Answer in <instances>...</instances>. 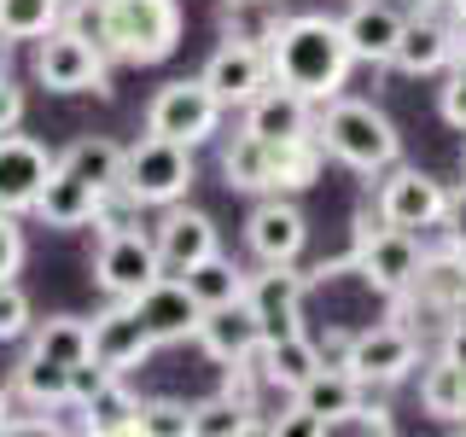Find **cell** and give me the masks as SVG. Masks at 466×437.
I'll return each instance as SVG.
<instances>
[{
	"instance_id": "obj_37",
	"label": "cell",
	"mask_w": 466,
	"mask_h": 437,
	"mask_svg": "<svg viewBox=\"0 0 466 437\" xmlns=\"http://www.w3.org/2000/svg\"><path fill=\"white\" fill-rule=\"evenodd\" d=\"M390 432H397V420L385 402H373V391L356 408H344L339 420H327V437H390Z\"/></svg>"
},
{
	"instance_id": "obj_38",
	"label": "cell",
	"mask_w": 466,
	"mask_h": 437,
	"mask_svg": "<svg viewBox=\"0 0 466 437\" xmlns=\"http://www.w3.org/2000/svg\"><path fill=\"white\" fill-rule=\"evenodd\" d=\"M140 437H193V402H175V397L140 402Z\"/></svg>"
},
{
	"instance_id": "obj_9",
	"label": "cell",
	"mask_w": 466,
	"mask_h": 437,
	"mask_svg": "<svg viewBox=\"0 0 466 437\" xmlns=\"http://www.w3.org/2000/svg\"><path fill=\"white\" fill-rule=\"evenodd\" d=\"M373 210L385 216L390 228H408V233H426V228H443V210H449V187L431 181L426 169L414 164H390L379 169V193H373Z\"/></svg>"
},
{
	"instance_id": "obj_45",
	"label": "cell",
	"mask_w": 466,
	"mask_h": 437,
	"mask_svg": "<svg viewBox=\"0 0 466 437\" xmlns=\"http://www.w3.org/2000/svg\"><path fill=\"white\" fill-rule=\"evenodd\" d=\"M443 239L466 251V181L455 187V193H449V210H443Z\"/></svg>"
},
{
	"instance_id": "obj_28",
	"label": "cell",
	"mask_w": 466,
	"mask_h": 437,
	"mask_svg": "<svg viewBox=\"0 0 466 437\" xmlns=\"http://www.w3.org/2000/svg\"><path fill=\"white\" fill-rule=\"evenodd\" d=\"M12 397H24L35 414H58V408L70 402V368H58V361L24 350L18 368H12Z\"/></svg>"
},
{
	"instance_id": "obj_34",
	"label": "cell",
	"mask_w": 466,
	"mask_h": 437,
	"mask_svg": "<svg viewBox=\"0 0 466 437\" xmlns=\"http://www.w3.org/2000/svg\"><path fill=\"white\" fill-rule=\"evenodd\" d=\"M222 181L233 193H268V140H257L251 128H239L222 146Z\"/></svg>"
},
{
	"instance_id": "obj_3",
	"label": "cell",
	"mask_w": 466,
	"mask_h": 437,
	"mask_svg": "<svg viewBox=\"0 0 466 437\" xmlns=\"http://www.w3.org/2000/svg\"><path fill=\"white\" fill-rule=\"evenodd\" d=\"M315 140L327 146V158H339V164L356 169V175H379L402 158L397 123L379 106H368V99H344V94L315 111Z\"/></svg>"
},
{
	"instance_id": "obj_23",
	"label": "cell",
	"mask_w": 466,
	"mask_h": 437,
	"mask_svg": "<svg viewBox=\"0 0 466 437\" xmlns=\"http://www.w3.org/2000/svg\"><path fill=\"white\" fill-rule=\"evenodd\" d=\"M76 414V432H94V437H140V397L123 385V373L106 379L87 402H65Z\"/></svg>"
},
{
	"instance_id": "obj_5",
	"label": "cell",
	"mask_w": 466,
	"mask_h": 437,
	"mask_svg": "<svg viewBox=\"0 0 466 437\" xmlns=\"http://www.w3.org/2000/svg\"><path fill=\"white\" fill-rule=\"evenodd\" d=\"M198 181V164H193V146L181 140H164V135H140L135 146H123V181L146 210H164V204L187 198V187Z\"/></svg>"
},
{
	"instance_id": "obj_51",
	"label": "cell",
	"mask_w": 466,
	"mask_h": 437,
	"mask_svg": "<svg viewBox=\"0 0 466 437\" xmlns=\"http://www.w3.org/2000/svg\"><path fill=\"white\" fill-rule=\"evenodd\" d=\"M58 6H70V0H58Z\"/></svg>"
},
{
	"instance_id": "obj_16",
	"label": "cell",
	"mask_w": 466,
	"mask_h": 437,
	"mask_svg": "<svg viewBox=\"0 0 466 437\" xmlns=\"http://www.w3.org/2000/svg\"><path fill=\"white\" fill-rule=\"evenodd\" d=\"M303 239H309V222H303V210L286 193H268L245 216V251L257 262H298Z\"/></svg>"
},
{
	"instance_id": "obj_15",
	"label": "cell",
	"mask_w": 466,
	"mask_h": 437,
	"mask_svg": "<svg viewBox=\"0 0 466 437\" xmlns=\"http://www.w3.org/2000/svg\"><path fill=\"white\" fill-rule=\"evenodd\" d=\"M53 164H58V158L41 140L18 135V128L0 135V210H12V216L35 210V198H41V187H47Z\"/></svg>"
},
{
	"instance_id": "obj_32",
	"label": "cell",
	"mask_w": 466,
	"mask_h": 437,
	"mask_svg": "<svg viewBox=\"0 0 466 437\" xmlns=\"http://www.w3.org/2000/svg\"><path fill=\"white\" fill-rule=\"evenodd\" d=\"M58 164H65L70 175H82L87 187H116L123 181V146L116 140H106V135H82V140H70L65 152H58Z\"/></svg>"
},
{
	"instance_id": "obj_18",
	"label": "cell",
	"mask_w": 466,
	"mask_h": 437,
	"mask_svg": "<svg viewBox=\"0 0 466 437\" xmlns=\"http://www.w3.org/2000/svg\"><path fill=\"white\" fill-rule=\"evenodd\" d=\"M245 128L257 140H298V135H315V99H303L298 87L286 82H268L262 94L245 106Z\"/></svg>"
},
{
	"instance_id": "obj_29",
	"label": "cell",
	"mask_w": 466,
	"mask_h": 437,
	"mask_svg": "<svg viewBox=\"0 0 466 437\" xmlns=\"http://www.w3.org/2000/svg\"><path fill=\"white\" fill-rule=\"evenodd\" d=\"M24 350L58 361V368H76V361L94 356V327H87L82 315H47V320H35V327H29V344Z\"/></svg>"
},
{
	"instance_id": "obj_13",
	"label": "cell",
	"mask_w": 466,
	"mask_h": 437,
	"mask_svg": "<svg viewBox=\"0 0 466 437\" xmlns=\"http://www.w3.org/2000/svg\"><path fill=\"white\" fill-rule=\"evenodd\" d=\"M152 245H157V262H164V274H187L193 262L216 257L222 251V239H216V222L204 210H193V204H164V216H157L152 228Z\"/></svg>"
},
{
	"instance_id": "obj_19",
	"label": "cell",
	"mask_w": 466,
	"mask_h": 437,
	"mask_svg": "<svg viewBox=\"0 0 466 437\" xmlns=\"http://www.w3.org/2000/svg\"><path fill=\"white\" fill-rule=\"evenodd\" d=\"M402 18L390 0H356V6L344 12V41L350 53H356V65H390V53H397V36H402Z\"/></svg>"
},
{
	"instance_id": "obj_14",
	"label": "cell",
	"mask_w": 466,
	"mask_h": 437,
	"mask_svg": "<svg viewBox=\"0 0 466 437\" xmlns=\"http://www.w3.org/2000/svg\"><path fill=\"white\" fill-rule=\"evenodd\" d=\"M87 327H94V361H99V368H111V373H135L140 361L157 350V339L146 332L140 310H135V303H123V298H111L106 310L87 320Z\"/></svg>"
},
{
	"instance_id": "obj_10",
	"label": "cell",
	"mask_w": 466,
	"mask_h": 437,
	"mask_svg": "<svg viewBox=\"0 0 466 437\" xmlns=\"http://www.w3.org/2000/svg\"><path fill=\"white\" fill-rule=\"evenodd\" d=\"M309 269L298 262H262V269L245 280V310L262 327V339H286V332H303V298H309Z\"/></svg>"
},
{
	"instance_id": "obj_27",
	"label": "cell",
	"mask_w": 466,
	"mask_h": 437,
	"mask_svg": "<svg viewBox=\"0 0 466 437\" xmlns=\"http://www.w3.org/2000/svg\"><path fill=\"white\" fill-rule=\"evenodd\" d=\"M320 164H327V146H320L315 135L274 140L268 146V193H303V187H315Z\"/></svg>"
},
{
	"instance_id": "obj_6",
	"label": "cell",
	"mask_w": 466,
	"mask_h": 437,
	"mask_svg": "<svg viewBox=\"0 0 466 437\" xmlns=\"http://www.w3.org/2000/svg\"><path fill=\"white\" fill-rule=\"evenodd\" d=\"M35 82L53 94H111V58L94 36L58 24L35 41Z\"/></svg>"
},
{
	"instance_id": "obj_39",
	"label": "cell",
	"mask_w": 466,
	"mask_h": 437,
	"mask_svg": "<svg viewBox=\"0 0 466 437\" xmlns=\"http://www.w3.org/2000/svg\"><path fill=\"white\" fill-rule=\"evenodd\" d=\"M140 210H146V204L128 193V187H106V193H99V204H94V222H87V228H99V239H106V233L140 228Z\"/></svg>"
},
{
	"instance_id": "obj_21",
	"label": "cell",
	"mask_w": 466,
	"mask_h": 437,
	"mask_svg": "<svg viewBox=\"0 0 466 437\" xmlns=\"http://www.w3.org/2000/svg\"><path fill=\"white\" fill-rule=\"evenodd\" d=\"M368 397V385H361L350 368H332V361H320V368L303 379L298 391H291V402H298V414L315 420V437H327V420H339L344 408H356Z\"/></svg>"
},
{
	"instance_id": "obj_33",
	"label": "cell",
	"mask_w": 466,
	"mask_h": 437,
	"mask_svg": "<svg viewBox=\"0 0 466 437\" xmlns=\"http://www.w3.org/2000/svg\"><path fill=\"white\" fill-rule=\"evenodd\" d=\"M286 18H291L286 0H222V36H233V41H257V47H268V41L280 36Z\"/></svg>"
},
{
	"instance_id": "obj_20",
	"label": "cell",
	"mask_w": 466,
	"mask_h": 437,
	"mask_svg": "<svg viewBox=\"0 0 466 437\" xmlns=\"http://www.w3.org/2000/svg\"><path fill=\"white\" fill-rule=\"evenodd\" d=\"M455 47H461V36H449V29L437 18H426V12H408L390 65H397L402 76H437V70L455 65Z\"/></svg>"
},
{
	"instance_id": "obj_49",
	"label": "cell",
	"mask_w": 466,
	"mask_h": 437,
	"mask_svg": "<svg viewBox=\"0 0 466 437\" xmlns=\"http://www.w3.org/2000/svg\"><path fill=\"white\" fill-rule=\"evenodd\" d=\"M0 70H12V36L0 29Z\"/></svg>"
},
{
	"instance_id": "obj_41",
	"label": "cell",
	"mask_w": 466,
	"mask_h": 437,
	"mask_svg": "<svg viewBox=\"0 0 466 437\" xmlns=\"http://www.w3.org/2000/svg\"><path fill=\"white\" fill-rule=\"evenodd\" d=\"M437 111H443L449 128L466 135V65H449V82H443V94H437Z\"/></svg>"
},
{
	"instance_id": "obj_17",
	"label": "cell",
	"mask_w": 466,
	"mask_h": 437,
	"mask_svg": "<svg viewBox=\"0 0 466 437\" xmlns=\"http://www.w3.org/2000/svg\"><path fill=\"white\" fill-rule=\"evenodd\" d=\"M135 310H140L146 332H152L157 344H187L198 332V320H204V303L187 291L181 274H157V280L135 298Z\"/></svg>"
},
{
	"instance_id": "obj_1",
	"label": "cell",
	"mask_w": 466,
	"mask_h": 437,
	"mask_svg": "<svg viewBox=\"0 0 466 437\" xmlns=\"http://www.w3.org/2000/svg\"><path fill=\"white\" fill-rule=\"evenodd\" d=\"M70 29L94 36L106 58L123 65H164L181 47V0H70Z\"/></svg>"
},
{
	"instance_id": "obj_47",
	"label": "cell",
	"mask_w": 466,
	"mask_h": 437,
	"mask_svg": "<svg viewBox=\"0 0 466 437\" xmlns=\"http://www.w3.org/2000/svg\"><path fill=\"white\" fill-rule=\"evenodd\" d=\"M431 356H449V361H461V368H466V315L455 320V327H449L443 332V344H437L431 350Z\"/></svg>"
},
{
	"instance_id": "obj_42",
	"label": "cell",
	"mask_w": 466,
	"mask_h": 437,
	"mask_svg": "<svg viewBox=\"0 0 466 437\" xmlns=\"http://www.w3.org/2000/svg\"><path fill=\"white\" fill-rule=\"evenodd\" d=\"M18 269H24V228L12 210H0V280H12Z\"/></svg>"
},
{
	"instance_id": "obj_26",
	"label": "cell",
	"mask_w": 466,
	"mask_h": 437,
	"mask_svg": "<svg viewBox=\"0 0 466 437\" xmlns=\"http://www.w3.org/2000/svg\"><path fill=\"white\" fill-rule=\"evenodd\" d=\"M257 368L274 391H298L303 379L320 368V344L309 332H286V339H262L257 344Z\"/></svg>"
},
{
	"instance_id": "obj_12",
	"label": "cell",
	"mask_w": 466,
	"mask_h": 437,
	"mask_svg": "<svg viewBox=\"0 0 466 437\" xmlns=\"http://www.w3.org/2000/svg\"><path fill=\"white\" fill-rule=\"evenodd\" d=\"M204 82L216 87V99L233 111V106H251V99L262 94V87L274 82V65H268V47H257V41H233V36H222V47L210 53V65L198 70Z\"/></svg>"
},
{
	"instance_id": "obj_11",
	"label": "cell",
	"mask_w": 466,
	"mask_h": 437,
	"mask_svg": "<svg viewBox=\"0 0 466 437\" xmlns=\"http://www.w3.org/2000/svg\"><path fill=\"white\" fill-rule=\"evenodd\" d=\"M164 274V262H157V245H152V233H140V228H123V233H106L99 239V257H94V280L106 298H123V303H135L146 286Z\"/></svg>"
},
{
	"instance_id": "obj_25",
	"label": "cell",
	"mask_w": 466,
	"mask_h": 437,
	"mask_svg": "<svg viewBox=\"0 0 466 437\" xmlns=\"http://www.w3.org/2000/svg\"><path fill=\"white\" fill-rule=\"evenodd\" d=\"M94 204H99V187H87L82 175H70L65 164H53L47 187H41V198H35V216L47 228L70 233V228H87V222H94Z\"/></svg>"
},
{
	"instance_id": "obj_40",
	"label": "cell",
	"mask_w": 466,
	"mask_h": 437,
	"mask_svg": "<svg viewBox=\"0 0 466 437\" xmlns=\"http://www.w3.org/2000/svg\"><path fill=\"white\" fill-rule=\"evenodd\" d=\"M29 327H35V310H29V291L12 274V280H0V344L29 339Z\"/></svg>"
},
{
	"instance_id": "obj_7",
	"label": "cell",
	"mask_w": 466,
	"mask_h": 437,
	"mask_svg": "<svg viewBox=\"0 0 466 437\" xmlns=\"http://www.w3.org/2000/svg\"><path fill=\"white\" fill-rule=\"evenodd\" d=\"M222 117L228 106L216 99V87L204 76H181V82H164L146 106V135H164V140H181V146H198L222 135Z\"/></svg>"
},
{
	"instance_id": "obj_22",
	"label": "cell",
	"mask_w": 466,
	"mask_h": 437,
	"mask_svg": "<svg viewBox=\"0 0 466 437\" xmlns=\"http://www.w3.org/2000/svg\"><path fill=\"white\" fill-rule=\"evenodd\" d=\"M193 344L216 361V368H233V361L257 356L262 327L251 320V310H245V303H228V310H204L198 332H193Z\"/></svg>"
},
{
	"instance_id": "obj_44",
	"label": "cell",
	"mask_w": 466,
	"mask_h": 437,
	"mask_svg": "<svg viewBox=\"0 0 466 437\" xmlns=\"http://www.w3.org/2000/svg\"><path fill=\"white\" fill-rule=\"evenodd\" d=\"M106 379H116V373H111V368H99L94 356H87V361H76V368H70V402H87L99 385H106Z\"/></svg>"
},
{
	"instance_id": "obj_30",
	"label": "cell",
	"mask_w": 466,
	"mask_h": 437,
	"mask_svg": "<svg viewBox=\"0 0 466 437\" xmlns=\"http://www.w3.org/2000/svg\"><path fill=\"white\" fill-rule=\"evenodd\" d=\"M420 402H426V414L461 426V420H466V368H461V361H449V356H426V361H420Z\"/></svg>"
},
{
	"instance_id": "obj_50",
	"label": "cell",
	"mask_w": 466,
	"mask_h": 437,
	"mask_svg": "<svg viewBox=\"0 0 466 437\" xmlns=\"http://www.w3.org/2000/svg\"><path fill=\"white\" fill-rule=\"evenodd\" d=\"M455 65H466V36H461V47H455Z\"/></svg>"
},
{
	"instance_id": "obj_36",
	"label": "cell",
	"mask_w": 466,
	"mask_h": 437,
	"mask_svg": "<svg viewBox=\"0 0 466 437\" xmlns=\"http://www.w3.org/2000/svg\"><path fill=\"white\" fill-rule=\"evenodd\" d=\"M58 24H65V6H58V0H0V29H6L12 41H41Z\"/></svg>"
},
{
	"instance_id": "obj_48",
	"label": "cell",
	"mask_w": 466,
	"mask_h": 437,
	"mask_svg": "<svg viewBox=\"0 0 466 437\" xmlns=\"http://www.w3.org/2000/svg\"><path fill=\"white\" fill-rule=\"evenodd\" d=\"M0 432H12V385H0Z\"/></svg>"
},
{
	"instance_id": "obj_43",
	"label": "cell",
	"mask_w": 466,
	"mask_h": 437,
	"mask_svg": "<svg viewBox=\"0 0 466 437\" xmlns=\"http://www.w3.org/2000/svg\"><path fill=\"white\" fill-rule=\"evenodd\" d=\"M24 111H29L24 87L12 82V70H0V135H12V128L24 123Z\"/></svg>"
},
{
	"instance_id": "obj_24",
	"label": "cell",
	"mask_w": 466,
	"mask_h": 437,
	"mask_svg": "<svg viewBox=\"0 0 466 437\" xmlns=\"http://www.w3.org/2000/svg\"><path fill=\"white\" fill-rule=\"evenodd\" d=\"M408 291H414L420 303H431V310L455 327V320L466 315V251H461V245L426 251V269H420V280Z\"/></svg>"
},
{
	"instance_id": "obj_4",
	"label": "cell",
	"mask_w": 466,
	"mask_h": 437,
	"mask_svg": "<svg viewBox=\"0 0 466 437\" xmlns=\"http://www.w3.org/2000/svg\"><path fill=\"white\" fill-rule=\"evenodd\" d=\"M420 269H426V245H420V233L390 228L379 210L361 204V210H356V239H350V274H361L379 298H402V291L420 280Z\"/></svg>"
},
{
	"instance_id": "obj_35",
	"label": "cell",
	"mask_w": 466,
	"mask_h": 437,
	"mask_svg": "<svg viewBox=\"0 0 466 437\" xmlns=\"http://www.w3.org/2000/svg\"><path fill=\"white\" fill-rule=\"evenodd\" d=\"M257 432V414L245 408L239 397H210V402H193V437H245Z\"/></svg>"
},
{
	"instance_id": "obj_31",
	"label": "cell",
	"mask_w": 466,
	"mask_h": 437,
	"mask_svg": "<svg viewBox=\"0 0 466 437\" xmlns=\"http://www.w3.org/2000/svg\"><path fill=\"white\" fill-rule=\"evenodd\" d=\"M181 280H187V291H193L204 310H228V303H245V280H251V274H245L233 257L216 251V257L193 262V269H187Z\"/></svg>"
},
{
	"instance_id": "obj_2",
	"label": "cell",
	"mask_w": 466,
	"mask_h": 437,
	"mask_svg": "<svg viewBox=\"0 0 466 437\" xmlns=\"http://www.w3.org/2000/svg\"><path fill=\"white\" fill-rule=\"evenodd\" d=\"M268 65H274V82H286V87H298L303 99L327 106V99L344 94L356 53H350L339 18H320V12H291V18L280 24V36L268 41Z\"/></svg>"
},
{
	"instance_id": "obj_8",
	"label": "cell",
	"mask_w": 466,
	"mask_h": 437,
	"mask_svg": "<svg viewBox=\"0 0 466 437\" xmlns=\"http://www.w3.org/2000/svg\"><path fill=\"white\" fill-rule=\"evenodd\" d=\"M420 361H426V344L390 315V320H373V327H361L356 339H350L344 368L356 373L368 391H385V385H402L408 373H420Z\"/></svg>"
},
{
	"instance_id": "obj_46",
	"label": "cell",
	"mask_w": 466,
	"mask_h": 437,
	"mask_svg": "<svg viewBox=\"0 0 466 437\" xmlns=\"http://www.w3.org/2000/svg\"><path fill=\"white\" fill-rule=\"evenodd\" d=\"M350 339H356V332H350V327H327V332H320V361H332V368H344V361H350Z\"/></svg>"
}]
</instances>
